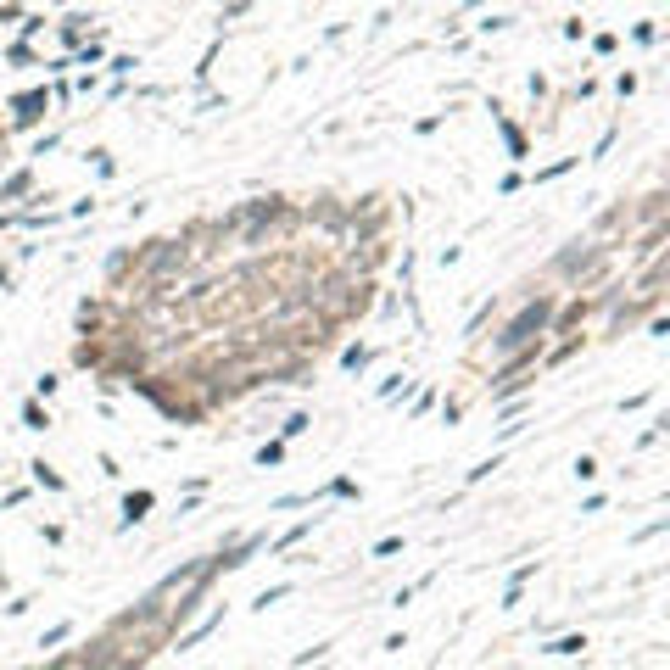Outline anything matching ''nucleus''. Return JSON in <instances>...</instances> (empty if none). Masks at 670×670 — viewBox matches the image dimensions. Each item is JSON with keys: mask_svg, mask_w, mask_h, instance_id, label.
Wrapping results in <instances>:
<instances>
[{"mask_svg": "<svg viewBox=\"0 0 670 670\" xmlns=\"http://www.w3.org/2000/svg\"><path fill=\"white\" fill-rule=\"evenodd\" d=\"M146 509H151V492H135V497H129V520H140Z\"/></svg>", "mask_w": 670, "mask_h": 670, "instance_id": "f03ea898", "label": "nucleus"}, {"mask_svg": "<svg viewBox=\"0 0 670 670\" xmlns=\"http://www.w3.org/2000/svg\"><path fill=\"white\" fill-rule=\"evenodd\" d=\"M542 318H547V307H531L525 318H514V324H509V335H503V347H520L531 330H542Z\"/></svg>", "mask_w": 670, "mask_h": 670, "instance_id": "f257e3e1", "label": "nucleus"}]
</instances>
